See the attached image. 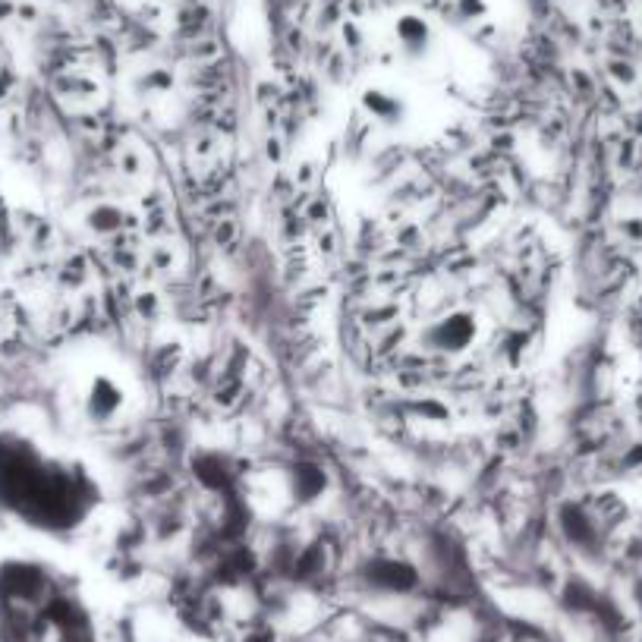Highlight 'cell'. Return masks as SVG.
<instances>
[{
	"instance_id": "3957f363",
	"label": "cell",
	"mask_w": 642,
	"mask_h": 642,
	"mask_svg": "<svg viewBox=\"0 0 642 642\" xmlns=\"http://www.w3.org/2000/svg\"><path fill=\"white\" fill-rule=\"evenodd\" d=\"M82 410L92 425H114L126 410V391L111 372H98L82 391Z\"/></svg>"
},
{
	"instance_id": "7a4b0ae2",
	"label": "cell",
	"mask_w": 642,
	"mask_h": 642,
	"mask_svg": "<svg viewBox=\"0 0 642 642\" xmlns=\"http://www.w3.org/2000/svg\"><path fill=\"white\" fill-rule=\"evenodd\" d=\"M479 340V321L473 312L466 309H454L441 315L438 321L425 328V344L428 350L444 353V356H460L466 353Z\"/></svg>"
},
{
	"instance_id": "277c9868",
	"label": "cell",
	"mask_w": 642,
	"mask_h": 642,
	"mask_svg": "<svg viewBox=\"0 0 642 642\" xmlns=\"http://www.w3.org/2000/svg\"><path fill=\"white\" fill-rule=\"evenodd\" d=\"M394 41H397V51L406 63H419L435 48L432 23L419 13H403L394 23Z\"/></svg>"
},
{
	"instance_id": "52a82bcc",
	"label": "cell",
	"mask_w": 642,
	"mask_h": 642,
	"mask_svg": "<svg viewBox=\"0 0 642 642\" xmlns=\"http://www.w3.org/2000/svg\"><path fill=\"white\" fill-rule=\"evenodd\" d=\"M460 19H482L488 13V0H457Z\"/></svg>"
},
{
	"instance_id": "8992f818",
	"label": "cell",
	"mask_w": 642,
	"mask_h": 642,
	"mask_svg": "<svg viewBox=\"0 0 642 642\" xmlns=\"http://www.w3.org/2000/svg\"><path fill=\"white\" fill-rule=\"evenodd\" d=\"M369 580L375 589L381 592H391V595H403V592H410L416 586V573L406 567V564H397V561H381L372 567L369 573Z\"/></svg>"
},
{
	"instance_id": "5b68a950",
	"label": "cell",
	"mask_w": 642,
	"mask_h": 642,
	"mask_svg": "<svg viewBox=\"0 0 642 642\" xmlns=\"http://www.w3.org/2000/svg\"><path fill=\"white\" fill-rule=\"evenodd\" d=\"M362 107H366V114L381 126H400L406 120V114H410V104H406L400 95L384 92V89H369L362 95Z\"/></svg>"
},
{
	"instance_id": "6da1fadb",
	"label": "cell",
	"mask_w": 642,
	"mask_h": 642,
	"mask_svg": "<svg viewBox=\"0 0 642 642\" xmlns=\"http://www.w3.org/2000/svg\"><path fill=\"white\" fill-rule=\"evenodd\" d=\"M23 473H7V501L41 523H70L76 517L79 491L70 482V469L41 460L38 454L19 457Z\"/></svg>"
}]
</instances>
